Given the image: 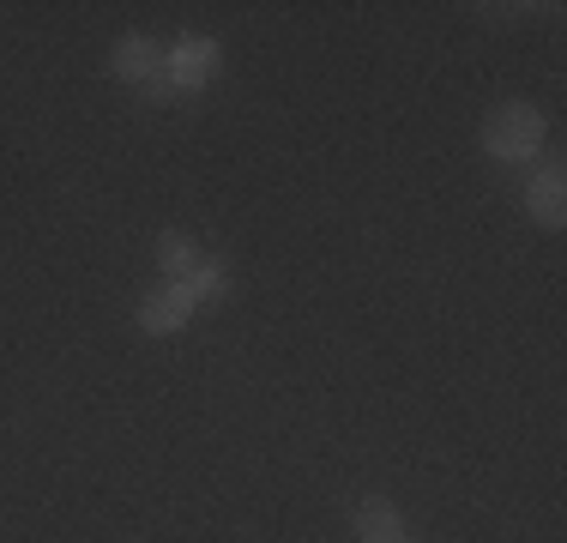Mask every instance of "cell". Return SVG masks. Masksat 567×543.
I'll return each mask as SVG.
<instances>
[{
    "label": "cell",
    "mask_w": 567,
    "mask_h": 543,
    "mask_svg": "<svg viewBox=\"0 0 567 543\" xmlns=\"http://www.w3.org/2000/svg\"><path fill=\"white\" fill-rule=\"evenodd\" d=\"M483 145H489V157H502V163H519V157H532L537 145H544V121H537V109H525V103H507L502 115L483 127Z\"/></svg>",
    "instance_id": "6da1fadb"
},
{
    "label": "cell",
    "mask_w": 567,
    "mask_h": 543,
    "mask_svg": "<svg viewBox=\"0 0 567 543\" xmlns=\"http://www.w3.org/2000/svg\"><path fill=\"white\" fill-rule=\"evenodd\" d=\"M212 73H218V43H212V37H182L164 61V79L175 91H199Z\"/></svg>",
    "instance_id": "7a4b0ae2"
},
{
    "label": "cell",
    "mask_w": 567,
    "mask_h": 543,
    "mask_svg": "<svg viewBox=\"0 0 567 543\" xmlns=\"http://www.w3.org/2000/svg\"><path fill=\"white\" fill-rule=\"evenodd\" d=\"M164 73V54H157L152 37H127V43L115 49V79H127V85H145V79Z\"/></svg>",
    "instance_id": "3957f363"
},
{
    "label": "cell",
    "mask_w": 567,
    "mask_h": 543,
    "mask_svg": "<svg viewBox=\"0 0 567 543\" xmlns=\"http://www.w3.org/2000/svg\"><path fill=\"white\" fill-rule=\"evenodd\" d=\"M224 284H229V272H224V266H212V260H199V266H194V272H187V278H182V284H175V290H169V296H175V303H182V308H187V315H194V308H199V303H218V296H224Z\"/></svg>",
    "instance_id": "277c9868"
},
{
    "label": "cell",
    "mask_w": 567,
    "mask_h": 543,
    "mask_svg": "<svg viewBox=\"0 0 567 543\" xmlns=\"http://www.w3.org/2000/svg\"><path fill=\"white\" fill-rule=\"evenodd\" d=\"M525 206L544 229H561V170H544L532 187H525Z\"/></svg>",
    "instance_id": "5b68a950"
},
{
    "label": "cell",
    "mask_w": 567,
    "mask_h": 543,
    "mask_svg": "<svg viewBox=\"0 0 567 543\" xmlns=\"http://www.w3.org/2000/svg\"><path fill=\"white\" fill-rule=\"evenodd\" d=\"M357 532H362V543H411L404 525H399V513L381 508V501H369V508L357 513Z\"/></svg>",
    "instance_id": "8992f818"
},
{
    "label": "cell",
    "mask_w": 567,
    "mask_h": 543,
    "mask_svg": "<svg viewBox=\"0 0 567 543\" xmlns=\"http://www.w3.org/2000/svg\"><path fill=\"white\" fill-rule=\"evenodd\" d=\"M182 320H187V308L175 303L169 290L164 296H145V303H140V326H145V332H175Z\"/></svg>",
    "instance_id": "52a82bcc"
},
{
    "label": "cell",
    "mask_w": 567,
    "mask_h": 543,
    "mask_svg": "<svg viewBox=\"0 0 567 543\" xmlns=\"http://www.w3.org/2000/svg\"><path fill=\"white\" fill-rule=\"evenodd\" d=\"M157 266H164L169 278L182 284L187 272L199 266V248H194V242H187V236H164V242H157Z\"/></svg>",
    "instance_id": "ba28073f"
}]
</instances>
